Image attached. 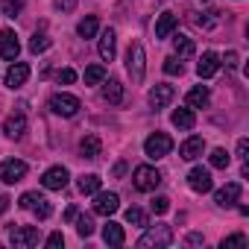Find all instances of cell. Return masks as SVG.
Returning a JSON list of instances; mask_svg holds the SVG:
<instances>
[{"label":"cell","mask_w":249,"mask_h":249,"mask_svg":"<svg viewBox=\"0 0 249 249\" xmlns=\"http://www.w3.org/2000/svg\"><path fill=\"white\" fill-rule=\"evenodd\" d=\"M237 159H240V161H246V159H249V141H246V138H240V141H237Z\"/></svg>","instance_id":"b9f144b4"},{"label":"cell","mask_w":249,"mask_h":249,"mask_svg":"<svg viewBox=\"0 0 249 249\" xmlns=\"http://www.w3.org/2000/svg\"><path fill=\"white\" fill-rule=\"evenodd\" d=\"M97 27H100V24H97V15H88V18H82V21L76 24V33H79L82 38H94V36H97Z\"/></svg>","instance_id":"484cf974"},{"label":"cell","mask_w":249,"mask_h":249,"mask_svg":"<svg viewBox=\"0 0 249 249\" xmlns=\"http://www.w3.org/2000/svg\"><path fill=\"white\" fill-rule=\"evenodd\" d=\"M249 240H246V234H229V237H223V243H220V249H231V246H246Z\"/></svg>","instance_id":"d590c367"},{"label":"cell","mask_w":249,"mask_h":249,"mask_svg":"<svg viewBox=\"0 0 249 249\" xmlns=\"http://www.w3.org/2000/svg\"><path fill=\"white\" fill-rule=\"evenodd\" d=\"M173 50L179 59H191L194 56V41L188 36H173Z\"/></svg>","instance_id":"d4e9b609"},{"label":"cell","mask_w":249,"mask_h":249,"mask_svg":"<svg viewBox=\"0 0 249 249\" xmlns=\"http://www.w3.org/2000/svg\"><path fill=\"white\" fill-rule=\"evenodd\" d=\"M182 71H185V65H182L179 56H167V59H164V73H170V76H182Z\"/></svg>","instance_id":"836d02e7"},{"label":"cell","mask_w":249,"mask_h":249,"mask_svg":"<svg viewBox=\"0 0 249 249\" xmlns=\"http://www.w3.org/2000/svg\"><path fill=\"white\" fill-rule=\"evenodd\" d=\"M27 176V161L21 159H6L3 164H0V179H3L6 185H15Z\"/></svg>","instance_id":"52a82bcc"},{"label":"cell","mask_w":249,"mask_h":249,"mask_svg":"<svg viewBox=\"0 0 249 249\" xmlns=\"http://www.w3.org/2000/svg\"><path fill=\"white\" fill-rule=\"evenodd\" d=\"M176 24H179V18L173 12H161L159 21H156V38H170L173 30H176Z\"/></svg>","instance_id":"ffe728a7"},{"label":"cell","mask_w":249,"mask_h":249,"mask_svg":"<svg viewBox=\"0 0 249 249\" xmlns=\"http://www.w3.org/2000/svg\"><path fill=\"white\" fill-rule=\"evenodd\" d=\"M76 231H79V237H91L94 234V217L91 214H76Z\"/></svg>","instance_id":"f546056e"},{"label":"cell","mask_w":249,"mask_h":249,"mask_svg":"<svg viewBox=\"0 0 249 249\" xmlns=\"http://www.w3.org/2000/svg\"><path fill=\"white\" fill-rule=\"evenodd\" d=\"M21 9H24V0H0V12L6 18H18Z\"/></svg>","instance_id":"4dcf8cb0"},{"label":"cell","mask_w":249,"mask_h":249,"mask_svg":"<svg viewBox=\"0 0 249 249\" xmlns=\"http://www.w3.org/2000/svg\"><path fill=\"white\" fill-rule=\"evenodd\" d=\"M237 199H240V185H237V182H229V185H223V188L214 194V202H217L220 208H231Z\"/></svg>","instance_id":"2e32d148"},{"label":"cell","mask_w":249,"mask_h":249,"mask_svg":"<svg viewBox=\"0 0 249 249\" xmlns=\"http://www.w3.org/2000/svg\"><path fill=\"white\" fill-rule=\"evenodd\" d=\"M3 132H6V138H12V141L24 138V132H27V114H24V111L9 114L6 123H3Z\"/></svg>","instance_id":"4fadbf2b"},{"label":"cell","mask_w":249,"mask_h":249,"mask_svg":"<svg viewBox=\"0 0 249 249\" xmlns=\"http://www.w3.org/2000/svg\"><path fill=\"white\" fill-rule=\"evenodd\" d=\"M117 208H120V196H117V194H106V191H97V194H94V214L111 217Z\"/></svg>","instance_id":"9c48e42d"},{"label":"cell","mask_w":249,"mask_h":249,"mask_svg":"<svg viewBox=\"0 0 249 249\" xmlns=\"http://www.w3.org/2000/svg\"><path fill=\"white\" fill-rule=\"evenodd\" d=\"M68 179H71V173H68V167H62V164H56V167H50V170H44V176H41V185H44L47 191H62V188H68Z\"/></svg>","instance_id":"ba28073f"},{"label":"cell","mask_w":249,"mask_h":249,"mask_svg":"<svg viewBox=\"0 0 249 249\" xmlns=\"http://www.w3.org/2000/svg\"><path fill=\"white\" fill-rule=\"evenodd\" d=\"M103 79H106V68H103V65L85 68V85H100Z\"/></svg>","instance_id":"d6a6232c"},{"label":"cell","mask_w":249,"mask_h":249,"mask_svg":"<svg viewBox=\"0 0 249 249\" xmlns=\"http://www.w3.org/2000/svg\"><path fill=\"white\" fill-rule=\"evenodd\" d=\"M132 185H135L141 194H150V191H156V188L161 185V173H159L156 167H150V164H141V167H135V173H132Z\"/></svg>","instance_id":"277c9868"},{"label":"cell","mask_w":249,"mask_h":249,"mask_svg":"<svg viewBox=\"0 0 249 249\" xmlns=\"http://www.w3.org/2000/svg\"><path fill=\"white\" fill-rule=\"evenodd\" d=\"M170 150H173V138H170L167 132H153V135L144 141V153H147V159H153V161L170 156Z\"/></svg>","instance_id":"3957f363"},{"label":"cell","mask_w":249,"mask_h":249,"mask_svg":"<svg viewBox=\"0 0 249 249\" xmlns=\"http://www.w3.org/2000/svg\"><path fill=\"white\" fill-rule=\"evenodd\" d=\"M202 3H205V0H202Z\"/></svg>","instance_id":"c3c4849f"},{"label":"cell","mask_w":249,"mask_h":249,"mask_svg":"<svg viewBox=\"0 0 249 249\" xmlns=\"http://www.w3.org/2000/svg\"><path fill=\"white\" fill-rule=\"evenodd\" d=\"M173 243V229L170 226H153V229H147L144 234H141V240H138V246L141 249H164V246H170Z\"/></svg>","instance_id":"7a4b0ae2"},{"label":"cell","mask_w":249,"mask_h":249,"mask_svg":"<svg viewBox=\"0 0 249 249\" xmlns=\"http://www.w3.org/2000/svg\"><path fill=\"white\" fill-rule=\"evenodd\" d=\"M211 103V91L205 85H194L188 91V108H205Z\"/></svg>","instance_id":"44dd1931"},{"label":"cell","mask_w":249,"mask_h":249,"mask_svg":"<svg viewBox=\"0 0 249 249\" xmlns=\"http://www.w3.org/2000/svg\"><path fill=\"white\" fill-rule=\"evenodd\" d=\"M3 79H6V88H12V91L21 88V85L30 79V65H27V62H12V68L6 71Z\"/></svg>","instance_id":"7c38bea8"},{"label":"cell","mask_w":249,"mask_h":249,"mask_svg":"<svg viewBox=\"0 0 249 249\" xmlns=\"http://www.w3.org/2000/svg\"><path fill=\"white\" fill-rule=\"evenodd\" d=\"M173 97H176V88L167 85V82H161V85H156V88L150 91V106H153V108H164V106H170Z\"/></svg>","instance_id":"9a60e30c"},{"label":"cell","mask_w":249,"mask_h":249,"mask_svg":"<svg viewBox=\"0 0 249 249\" xmlns=\"http://www.w3.org/2000/svg\"><path fill=\"white\" fill-rule=\"evenodd\" d=\"M100 185H103V179H100L97 173L79 176V191H82V194H97V191H100Z\"/></svg>","instance_id":"83f0119b"},{"label":"cell","mask_w":249,"mask_h":249,"mask_svg":"<svg viewBox=\"0 0 249 249\" xmlns=\"http://www.w3.org/2000/svg\"><path fill=\"white\" fill-rule=\"evenodd\" d=\"M36 196H38V194H33V191H30V194H24V196H21V199H18V205H21V208H27V211H30V208H33V202H36Z\"/></svg>","instance_id":"7bdbcfd3"},{"label":"cell","mask_w":249,"mask_h":249,"mask_svg":"<svg viewBox=\"0 0 249 249\" xmlns=\"http://www.w3.org/2000/svg\"><path fill=\"white\" fill-rule=\"evenodd\" d=\"M56 79H59L62 85H71V82H76V71H71V68H62Z\"/></svg>","instance_id":"f35d334b"},{"label":"cell","mask_w":249,"mask_h":249,"mask_svg":"<svg viewBox=\"0 0 249 249\" xmlns=\"http://www.w3.org/2000/svg\"><path fill=\"white\" fill-rule=\"evenodd\" d=\"M150 205H153L156 214H167V211H170V199H167V196H156Z\"/></svg>","instance_id":"8d00e7d4"},{"label":"cell","mask_w":249,"mask_h":249,"mask_svg":"<svg viewBox=\"0 0 249 249\" xmlns=\"http://www.w3.org/2000/svg\"><path fill=\"white\" fill-rule=\"evenodd\" d=\"M47 246H50V249H59V246H65V234H62V231H53V234L47 237Z\"/></svg>","instance_id":"60d3db41"},{"label":"cell","mask_w":249,"mask_h":249,"mask_svg":"<svg viewBox=\"0 0 249 249\" xmlns=\"http://www.w3.org/2000/svg\"><path fill=\"white\" fill-rule=\"evenodd\" d=\"M103 240H106L108 246H123V240H126V234H123V226L108 220V223L103 226Z\"/></svg>","instance_id":"7402d4cb"},{"label":"cell","mask_w":249,"mask_h":249,"mask_svg":"<svg viewBox=\"0 0 249 249\" xmlns=\"http://www.w3.org/2000/svg\"><path fill=\"white\" fill-rule=\"evenodd\" d=\"M9 202H12L9 196H0V214H6V208H9Z\"/></svg>","instance_id":"7dc6e473"},{"label":"cell","mask_w":249,"mask_h":249,"mask_svg":"<svg viewBox=\"0 0 249 249\" xmlns=\"http://www.w3.org/2000/svg\"><path fill=\"white\" fill-rule=\"evenodd\" d=\"M53 6H56L59 12H73V9H76V0H53Z\"/></svg>","instance_id":"ab89813d"},{"label":"cell","mask_w":249,"mask_h":249,"mask_svg":"<svg viewBox=\"0 0 249 249\" xmlns=\"http://www.w3.org/2000/svg\"><path fill=\"white\" fill-rule=\"evenodd\" d=\"M47 47H50V36H47V33H36V36L30 38V53L38 56V53H44Z\"/></svg>","instance_id":"1f68e13d"},{"label":"cell","mask_w":249,"mask_h":249,"mask_svg":"<svg viewBox=\"0 0 249 249\" xmlns=\"http://www.w3.org/2000/svg\"><path fill=\"white\" fill-rule=\"evenodd\" d=\"M220 21V12H205V18H196V24L202 27V30H208V27H214Z\"/></svg>","instance_id":"74e56055"},{"label":"cell","mask_w":249,"mask_h":249,"mask_svg":"<svg viewBox=\"0 0 249 249\" xmlns=\"http://www.w3.org/2000/svg\"><path fill=\"white\" fill-rule=\"evenodd\" d=\"M126 223H129V226H147V214H144L141 208H129V211H126Z\"/></svg>","instance_id":"e575fe53"},{"label":"cell","mask_w":249,"mask_h":249,"mask_svg":"<svg viewBox=\"0 0 249 249\" xmlns=\"http://www.w3.org/2000/svg\"><path fill=\"white\" fill-rule=\"evenodd\" d=\"M226 68H237V53H226Z\"/></svg>","instance_id":"f6af8a7d"},{"label":"cell","mask_w":249,"mask_h":249,"mask_svg":"<svg viewBox=\"0 0 249 249\" xmlns=\"http://www.w3.org/2000/svg\"><path fill=\"white\" fill-rule=\"evenodd\" d=\"M76 214H79V211H76V208L71 205V208L65 211V223H73V220H76Z\"/></svg>","instance_id":"bcb514c9"},{"label":"cell","mask_w":249,"mask_h":249,"mask_svg":"<svg viewBox=\"0 0 249 249\" xmlns=\"http://www.w3.org/2000/svg\"><path fill=\"white\" fill-rule=\"evenodd\" d=\"M114 53H117V36H114V30H103V36H100V59L111 62Z\"/></svg>","instance_id":"ac0fdd59"},{"label":"cell","mask_w":249,"mask_h":249,"mask_svg":"<svg viewBox=\"0 0 249 249\" xmlns=\"http://www.w3.org/2000/svg\"><path fill=\"white\" fill-rule=\"evenodd\" d=\"M205 153V141L199 138V135H191L182 147H179V156L185 159V161H194V159H199Z\"/></svg>","instance_id":"e0dca14e"},{"label":"cell","mask_w":249,"mask_h":249,"mask_svg":"<svg viewBox=\"0 0 249 249\" xmlns=\"http://www.w3.org/2000/svg\"><path fill=\"white\" fill-rule=\"evenodd\" d=\"M188 185H191V191H196V194H208V191L214 188L211 170H208V167H194V170L188 173Z\"/></svg>","instance_id":"8fae6325"},{"label":"cell","mask_w":249,"mask_h":249,"mask_svg":"<svg viewBox=\"0 0 249 249\" xmlns=\"http://www.w3.org/2000/svg\"><path fill=\"white\" fill-rule=\"evenodd\" d=\"M18 53H21L18 36H15L12 30H0V59H6V62H18Z\"/></svg>","instance_id":"30bf717a"},{"label":"cell","mask_w":249,"mask_h":249,"mask_svg":"<svg viewBox=\"0 0 249 249\" xmlns=\"http://www.w3.org/2000/svg\"><path fill=\"white\" fill-rule=\"evenodd\" d=\"M79 108H82V103H79V97H73V94H53V97H50V111H53V114L73 117Z\"/></svg>","instance_id":"5b68a950"},{"label":"cell","mask_w":249,"mask_h":249,"mask_svg":"<svg viewBox=\"0 0 249 249\" xmlns=\"http://www.w3.org/2000/svg\"><path fill=\"white\" fill-rule=\"evenodd\" d=\"M30 211H33V214H36V217H38V220H47V217H50V214H53V205H50V199H44V196H41V194H38V196H36V202H33V208H30Z\"/></svg>","instance_id":"f1b7e54d"},{"label":"cell","mask_w":249,"mask_h":249,"mask_svg":"<svg viewBox=\"0 0 249 249\" xmlns=\"http://www.w3.org/2000/svg\"><path fill=\"white\" fill-rule=\"evenodd\" d=\"M126 71H129L132 82L144 79V73H147V56H144V44L141 41L129 44V50H126Z\"/></svg>","instance_id":"6da1fadb"},{"label":"cell","mask_w":249,"mask_h":249,"mask_svg":"<svg viewBox=\"0 0 249 249\" xmlns=\"http://www.w3.org/2000/svg\"><path fill=\"white\" fill-rule=\"evenodd\" d=\"M208 161H211V167H217V170H226V167L231 164V156H229V153H226L223 147H217V150H211Z\"/></svg>","instance_id":"4316f807"},{"label":"cell","mask_w":249,"mask_h":249,"mask_svg":"<svg viewBox=\"0 0 249 249\" xmlns=\"http://www.w3.org/2000/svg\"><path fill=\"white\" fill-rule=\"evenodd\" d=\"M103 97H106V103H111V106H120V103H123V85H120L117 79H108V82H103Z\"/></svg>","instance_id":"cb8c5ba5"},{"label":"cell","mask_w":249,"mask_h":249,"mask_svg":"<svg viewBox=\"0 0 249 249\" xmlns=\"http://www.w3.org/2000/svg\"><path fill=\"white\" fill-rule=\"evenodd\" d=\"M170 120H173V126L182 129V132H191V129L196 126V114H194V108H176Z\"/></svg>","instance_id":"d6986e66"},{"label":"cell","mask_w":249,"mask_h":249,"mask_svg":"<svg viewBox=\"0 0 249 249\" xmlns=\"http://www.w3.org/2000/svg\"><path fill=\"white\" fill-rule=\"evenodd\" d=\"M199 243H205V237H202V234H196V231H194V234H188V246H199Z\"/></svg>","instance_id":"ee69618b"},{"label":"cell","mask_w":249,"mask_h":249,"mask_svg":"<svg viewBox=\"0 0 249 249\" xmlns=\"http://www.w3.org/2000/svg\"><path fill=\"white\" fill-rule=\"evenodd\" d=\"M9 240H12V246H18V249H33V246L41 243V231H38L36 226H21V229H12V231H9Z\"/></svg>","instance_id":"8992f818"},{"label":"cell","mask_w":249,"mask_h":249,"mask_svg":"<svg viewBox=\"0 0 249 249\" xmlns=\"http://www.w3.org/2000/svg\"><path fill=\"white\" fill-rule=\"evenodd\" d=\"M220 65H223L220 56L208 50V53H202V59L196 62V76H199V79H211V76L220 71Z\"/></svg>","instance_id":"5bb4252c"},{"label":"cell","mask_w":249,"mask_h":249,"mask_svg":"<svg viewBox=\"0 0 249 249\" xmlns=\"http://www.w3.org/2000/svg\"><path fill=\"white\" fill-rule=\"evenodd\" d=\"M100 153H103V144H100L97 135H85L79 141V156L82 159H100Z\"/></svg>","instance_id":"603a6c76"}]
</instances>
